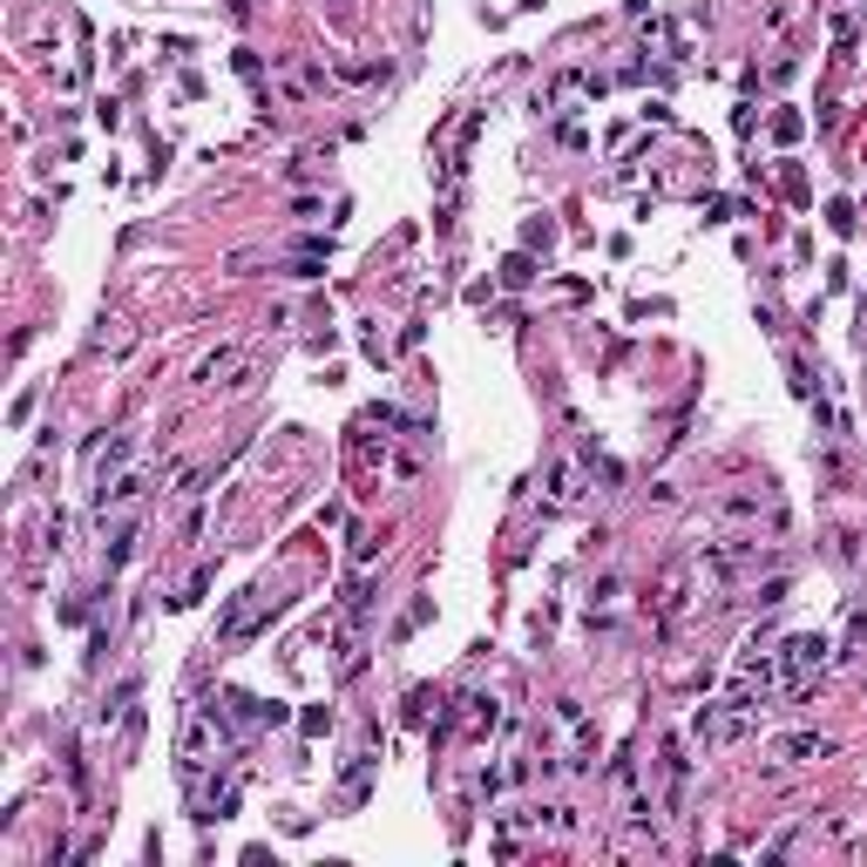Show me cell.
<instances>
[{"label":"cell","mask_w":867,"mask_h":867,"mask_svg":"<svg viewBox=\"0 0 867 867\" xmlns=\"http://www.w3.org/2000/svg\"><path fill=\"white\" fill-rule=\"evenodd\" d=\"M373 766H380V759H367V752L353 759V772H345V787H339V800H345V807H360V800H367V787H373Z\"/></svg>","instance_id":"277c9868"},{"label":"cell","mask_w":867,"mask_h":867,"mask_svg":"<svg viewBox=\"0 0 867 867\" xmlns=\"http://www.w3.org/2000/svg\"><path fill=\"white\" fill-rule=\"evenodd\" d=\"M759 508H766V495H732V501H719V515H725V523H752Z\"/></svg>","instance_id":"8992f818"},{"label":"cell","mask_w":867,"mask_h":867,"mask_svg":"<svg viewBox=\"0 0 867 867\" xmlns=\"http://www.w3.org/2000/svg\"><path fill=\"white\" fill-rule=\"evenodd\" d=\"M820 657H827V637H787V644H779V657H772V671H779V684H787V691H800L807 671H820Z\"/></svg>","instance_id":"6da1fadb"},{"label":"cell","mask_w":867,"mask_h":867,"mask_svg":"<svg viewBox=\"0 0 867 867\" xmlns=\"http://www.w3.org/2000/svg\"><path fill=\"white\" fill-rule=\"evenodd\" d=\"M549 481H556V488H549V495H556V501H576V475H569V468H556V475H549Z\"/></svg>","instance_id":"52a82bcc"},{"label":"cell","mask_w":867,"mask_h":867,"mask_svg":"<svg viewBox=\"0 0 867 867\" xmlns=\"http://www.w3.org/2000/svg\"><path fill=\"white\" fill-rule=\"evenodd\" d=\"M244 373H251V345H224L204 360V387H244Z\"/></svg>","instance_id":"3957f363"},{"label":"cell","mask_w":867,"mask_h":867,"mask_svg":"<svg viewBox=\"0 0 867 867\" xmlns=\"http://www.w3.org/2000/svg\"><path fill=\"white\" fill-rule=\"evenodd\" d=\"M265 617H279V596H265V590H244V596H237V611L224 617V644L257 637V631H265Z\"/></svg>","instance_id":"7a4b0ae2"},{"label":"cell","mask_w":867,"mask_h":867,"mask_svg":"<svg viewBox=\"0 0 867 867\" xmlns=\"http://www.w3.org/2000/svg\"><path fill=\"white\" fill-rule=\"evenodd\" d=\"M332 8H345V0H332Z\"/></svg>","instance_id":"ba28073f"},{"label":"cell","mask_w":867,"mask_h":867,"mask_svg":"<svg viewBox=\"0 0 867 867\" xmlns=\"http://www.w3.org/2000/svg\"><path fill=\"white\" fill-rule=\"evenodd\" d=\"M772 752H779V759H820V752H827V746H820V739H814V732H787V739H779V746H772Z\"/></svg>","instance_id":"5b68a950"}]
</instances>
